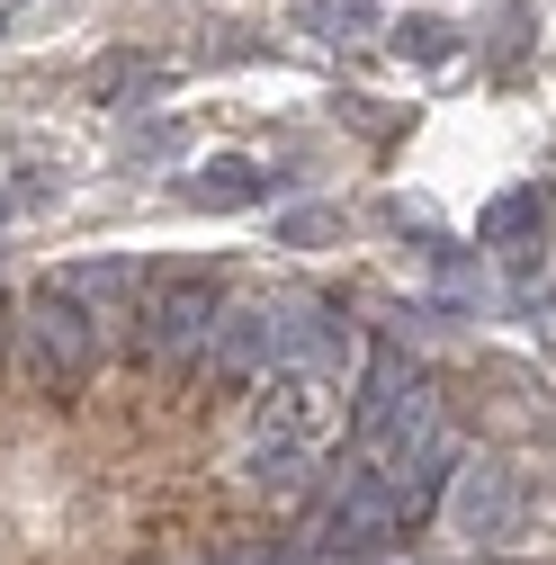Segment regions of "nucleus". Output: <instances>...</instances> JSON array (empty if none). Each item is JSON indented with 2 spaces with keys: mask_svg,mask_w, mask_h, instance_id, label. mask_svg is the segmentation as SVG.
I'll return each instance as SVG.
<instances>
[{
  "mask_svg": "<svg viewBox=\"0 0 556 565\" xmlns=\"http://www.w3.org/2000/svg\"><path fill=\"white\" fill-rule=\"evenodd\" d=\"M404 539V512H395V484L360 458V467H341V484L314 503V521H306V565L314 556H351V565H368V556H386Z\"/></svg>",
  "mask_w": 556,
  "mask_h": 565,
  "instance_id": "nucleus-1",
  "label": "nucleus"
},
{
  "mask_svg": "<svg viewBox=\"0 0 556 565\" xmlns=\"http://www.w3.org/2000/svg\"><path fill=\"white\" fill-rule=\"evenodd\" d=\"M19 350H28V377L36 386H73L99 360V323H90V306H73L63 288H36L19 306Z\"/></svg>",
  "mask_w": 556,
  "mask_h": 565,
  "instance_id": "nucleus-2",
  "label": "nucleus"
},
{
  "mask_svg": "<svg viewBox=\"0 0 556 565\" xmlns=\"http://www.w3.org/2000/svg\"><path fill=\"white\" fill-rule=\"evenodd\" d=\"M225 323V297L206 288V278H162V288H145V306H135V341L162 350V360H197L206 341H216Z\"/></svg>",
  "mask_w": 556,
  "mask_h": 565,
  "instance_id": "nucleus-3",
  "label": "nucleus"
},
{
  "mask_svg": "<svg viewBox=\"0 0 556 565\" xmlns=\"http://www.w3.org/2000/svg\"><path fill=\"white\" fill-rule=\"evenodd\" d=\"M521 512H530L521 467H503V458H475V467H458V493H449V530H458V539H475V547H503V539H521Z\"/></svg>",
  "mask_w": 556,
  "mask_h": 565,
  "instance_id": "nucleus-4",
  "label": "nucleus"
},
{
  "mask_svg": "<svg viewBox=\"0 0 556 565\" xmlns=\"http://www.w3.org/2000/svg\"><path fill=\"white\" fill-rule=\"evenodd\" d=\"M189 198L206 206V216L260 206V198H269V162H252V153H216V162H197V171H189Z\"/></svg>",
  "mask_w": 556,
  "mask_h": 565,
  "instance_id": "nucleus-5",
  "label": "nucleus"
},
{
  "mask_svg": "<svg viewBox=\"0 0 556 565\" xmlns=\"http://www.w3.org/2000/svg\"><path fill=\"white\" fill-rule=\"evenodd\" d=\"M538 225H547V189H538V180H521V189H503V198H484V216H475L484 252H521Z\"/></svg>",
  "mask_w": 556,
  "mask_h": 565,
  "instance_id": "nucleus-6",
  "label": "nucleus"
},
{
  "mask_svg": "<svg viewBox=\"0 0 556 565\" xmlns=\"http://www.w3.org/2000/svg\"><path fill=\"white\" fill-rule=\"evenodd\" d=\"M243 476H252L260 493H306V484H314V449H306V440H278V431H252Z\"/></svg>",
  "mask_w": 556,
  "mask_h": 565,
  "instance_id": "nucleus-7",
  "label": "nucleus"
},
{
  "mask_svg": "<svg viewBox=\"0 0 556 565\" xmlns=\"http://www.w3.org/2000/svg\"><path fill=\"white\" fill-rule=\"evenodd\" d=\"M54 288L73 306H90V297H145V269H135V260H90V269H63Z\"/></svg>",
  "mask_w": 556,
  "mask_h": 565,
  "instance_id": "nucleus-8",
  "label": "nucleus"
},
{
  "mask_svg": "<svg viewBox=\"0 0 556 565\" xmlns=\"http://www.w3.org/2000/svg\"><path fill=\"white\" fill-rule=\"evenodd\" d=\"M297 19H306L323 45H360V36L377 28V10H368V0H297Z\"/></svg>",
  "mask_w": 556,
  "mask_h": 565,
  "instance_id": "nucleus-9",
  "label": "nucleus"
},
{
  "mask_svg": "<svg viewBox=\"0 0 556 565\" xmlns=\"http://www.w3.org/2000/svg\"><path fill=\"white\" fill-rule=\"evenodd\" d=\"M386 45H395L404 63H449V54H458L449 19H431V10H413V19H395V28H386Z\"/></svg>",
  "mask_w": 556,
  "mask_h": 565,
  "instance_id": "nucleus-10",
  "label": "nucleus"
},
{
  "mask_svg": "<svg viewBox=\"0 0 556 565\" xmlns=\"http://www.w3.org/2000/svg\"><path fill=\"white\" fill-rule=\"evenodd\" d=\"M332 234H341V216H332V206H297V216L278 225V243H288V252H314V243H332Z\"/></svg>",
  "mask_w": 556,
  "mask_h": 565,
  "instance_id": "nucleus-11",
  "label": "nucleus"
},
{
  "mask_svg": "<svg viewBox=\"0 0 556 565\" xmlns=\"http://www.w3.org/2000/svg\"><path fill=\"white\" fill-rule=\"evenodd\" d=\"M216 565H306V547H297V539H260V547H234V556H216Z\"/></svg>",
  "mask_w": 556,
  "mask_h": 565,
  "instance_id": "nucleus-12",
  "label": "nucleus"
},
{
  "mask_svg": "<svg viewBox=\"0 0 556 565\" xmlns=\"http://www.w3.org/2000/svg\"><path fill=\"white\" fill-rule=\"evenodd\" d=\"M0 28H10V10H0Z\"/></svg>",
  "mask_w": 556,
  "mask_h": 565,
  "instance_id": "nucleus-13",
  "label": "nucleus"
}]
</instances>
